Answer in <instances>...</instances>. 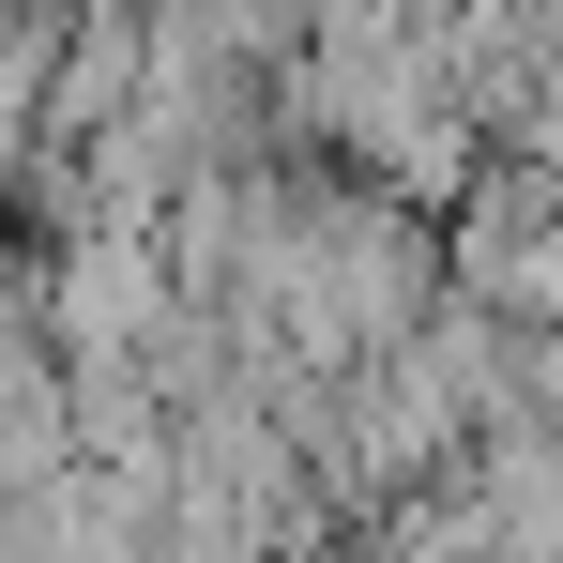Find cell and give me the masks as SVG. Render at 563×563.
I'll return each mask as SVG.
<instances>
[{
	"label": "cell",
	"instance_id": "6da1fadb",
	"mask_svg": "<svg viewBox=\"0 0 563 563\" xmlns=\"http://www.w3.org/2000/svg\"><path fill=\"white\" fill-rule=\"evenodd\" d=\"M457 487L487 503V533L518 563H563V427H503V442H472Z\"/></svg>",
	"mask_w": 563,
	"mask_h": 563
}]
</instances>
